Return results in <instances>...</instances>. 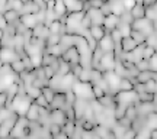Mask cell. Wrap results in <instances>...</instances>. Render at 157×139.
<instances>
[{
  "instance_id": "obj_1",
  "label": "cell",
  "mask_w": 157,
  "mask_h": 139,
  "mask_svg": "<svg viewBox=\"0 0 157 139\" xmlns=\"http://www.w3.org/2000/svg\"><path fill=\"white\" fill-rule=\"evenodd\" d=\"M32 101H34V99H31L28 94H17L12 101L10 109L13 112H16L19 116H25L28 109L32 104Z\"/></svg>"
},
{
  "instance_id": "obj_2",
  "label": "cell",
  "mask_w": 157,
  "mask_h": 139,
  "mask_svg": "<svg viewBox=\"0 0 157 139\" xmlns=\"http://www.w3.org/2000/svg\"><path fill=\"white\" fill-rule=\"evenodd\" d=\"M71 90L74 91V94L80 97V99H87V100H92L95 99V94H93V89H92V83H83V81H77L73 84Z\"/></svg>"
},
{
  "instance_id": "obj_3",
  "label": "cell",
  "mask_w": 157,
  "mask_h": 139,
  "mask_svg": "<svg viewBox=\"0 0 157 139\" xmlns=\"http://www.w3.org/2000/svg\"><path fill=\"white\" fill-rule=\"evenodd\" d=\"M115 64H117V57H115V52H105L103 57L99 61V67L98 70L101 71H113L115 68Z\"/></svg>"
},
{
  "instance_id": "obj_4",
  "label": "cell",
  "mask_w": 157,
  "mask_h": 139,
  "mask_svg": "<svg viewBox=\"0 0 157 139\" xmlns=\"http://www.w3.org/2000/svg\"><path fill=\"white\" fill-rule=\"evenodd\" d=\"M131 26H132V29H135V31H141V32H144L147 36H148V35H151L153 32H154L153 22H151V20H148L147 17L134 19V22L131 23Z\"/></svg>"
},
{
  "instance_id": "obj_5",
  "label": "cell",
  "mask_w": 157,
  "mask_h": 139,
  "mask_svg": "<svg viewBox=\"0 0 157 139\" xmlns=\"http://www.w3.org/2000/svg\"><path fill=\"white\" fill-rule=\"evenodd\" d=\"M61 58L64 60V61H67L71 64V67L73 65H76V64H78L80 62V52H78L77 46L76 45H71V46H68L67 49L64 51V54L61 55Z\"/></svg>"
},
{
  "instance_id": "obj_6",
  "label": "cell",
  "mask_w": 157,
  "mask_h": 139,
  "mask_svg": "<svg viewBox=\"0 0 157 139\" xmlns=\"http://www.w3.org/2000/svg\"><path fill=\"white\" fill-rule=\"evenodd\" d=\"M103 77L106 78V81L109 83L111 86V91H112V94L115 96L118 90H119V83H121V78L115 71H105L103 72Z\"/></svg>"
},
{
  "instance_id": "obj_7",
  "label": "cell",
  "mask_w": 157,
  "mask_h": 139,
  "mask_svg": "<svg viewBox=\"0 0 157 139\" xmlns=\"http://www.w3.org/2000/svg\"><path fill=\"white\" fill-rule=\"evenodd\" d=\"M21 57L16 52L15 46H2V64L5 62H13L19 60Z\"/></svg>"
},
{
  "instance_id": "obj_8",
  "label": "cell",
  "mask_w": 157,
  "mask_h": 139,
  "mask_svg": "<svg viewBox=\"0 0 157 139\" xmlns=\"http://www.w3.org/2000/svg\"><path fill=\"white\" fill-rule=\"evenodd\" d=\"M89 104H90V100H87V99H80V97L76 99V101H74V104H73L74 112H76V120L83 119L84 112L89 107Z\"/></svg>"
},
{
  "instance_id": "obj_9",
  "label": "cell",
  "mask_w": 157,
  "mask_h": 139,
  "mask_svg": "<svg viewBox=\"0 0 157 139\" xmlns=\"http://www.w3.org/2000/svg\"><path fill=\"white\" fill-rule=\"evenodd\" d=\"M21 22L28 29H34L39 23L38 13H26V15H22V16H21Z\"/></svg>"
},
{
  "instance_id": "obj_10",
  "label": "cell",
  "mask_w": 157,
  "mask_h": 139,
  "mask_svg": "<svg viewBox=\"0 0 157 139\" xmlns=\"http://www.w3.org/2000/svg\"><path fill=\"white\" fill-rule=\"evenodd\" d=\"M98 45H99V46H101L105 52H113V51H115V46H117L109 32H106V35H105V36H103V38L98 42Z\"/></svg>"
},
{
  "instance_id": "obj_11",
  "label": "cell",
  "mask_w": 157,
  "mask_h": 139,
  "mask_svg": "<svg viewBox=\"0 0 157 139\" xmlns=\"http://www.w3.org/2000/svg\"><path fill=\"white\" fill-rule=\"evenodd\" d=\"M119 46H121V51H122L124 54H128L131 51H134L135 48L138 46V44L134 41L132 36H124L122 41H121V44H119Z\"/></svg>"
},
{
  "instance_id": "obj_12",
  "label": "cell",
  "mask_w": 157,
  "mask_h": 139,
  "mask_svg": "<svg viewBox=\"0 0 157 139\" xmlns=\"http://www.w3.org/2000/svg\"><path fill=\"white\" fill-rule=\"evenodd\" d=\"M51 122L54 123H60V125H64L67 122V115H66V110L64 109H51Z\"/></svg>"
},
{
  "instance_id": "obj_13",
  "label": "cell",
  "mask_w": 157,
  "mask_h": 139,
  "mask_svg": "<svg viewBox=\"0 0 157 139\" xmlns=\"http://www.w3.org/2000/svg\"><path fill=\"white\" fill-rule=\"evenodd\" d=\"M76 81H77V77L73 74V71H70V72H67L66 75H63L61 77V91L70 90Z\"/></svg>"
},
{
  "instance_id": "obj_14",
  "label": "cell",
  "mask_w": 157,
  "mask_h": 139,
  "mask_svg": "<svg viewBox=\"0 0 157 139\" xmlns=\"http://www.w3.org/2000/svg\"><path fill=\"white\" fill-rule=\"evenodd\" d=\"M89 31H90V34H92V36H93V39H95L96 42H99L108 32L106 28H105L103 25H92Z\"/></svg>"
},
{
  "instance_id": "obj_15",
  "label": "cell",
  "mask_w": 157,
  "mask_h": 139,
  "mask_svg": "<svg viewBox=\"0 0 157 139\" xmlns=\"http://www.w3.org/2000/svg\"><path fill=\"white\" fill-rule=\"evenodd\" d=\"M87 13H89L90 17H92V25H103V22H105V15L102 13L101 9L90 7Z\"/></svg>"
},
{
  "instance_id": "obj_16",
  "label": "cell",
  "mask_w": 157,
  "mask_h": 139,
  "mask_svg": "<svg viewBox=\"0 0 157 139\" xmlns=\"http://www.w3.org/2000/svg\"><path fill=\"white\" fill-rule=\"evenodd\" d=\"M119 16H117V15H113V13H111V15H108V16H105V22H103V26L106 28V31L109 32V31H112V29L117 28V25L119 23Z\"/></svg>"
},
{
  "instance_id": "obj_17",
  "label": "cell",
  "mask_w": 157,
  "mask_h": 139,
  "mask_svg": "<svg viewBox=\"0 0 157 139\" xmlns=\"http://www.w3.org/2000/svg\"><path fill=\"white\" fill-rule=\"evenodd\" d=\"M3 16L7 19V22H9V25H16L19 20H21V12L15 10V9H9V10H6L5 13H3Z\"/></svg>"
},
{
  "instance_id": "obj_18",
  "label": "cell",
  "mask_w": 157,
  "mask_h": 139,
  "mask_svg": "<svg viewBox=\"0 0 157 139\" xmlns=\"http://www.w3.org/2000/svg\"><path fill=\"white\" fill-rule=\"evenodd\" d=\"M64 5L67 7V12H78L83 10V2L82 0H64Z\"/></svg>"
},
{
  "instance_id": "obj_19",
  "label": "cell",
  "mask_w": 157,
  "mask_h": 139,
  "mask_svg": "<svg viewBox=\"0 0 157 139\" xmlns=\"http://www.w3.org/2000/svg\"><path fill=\"white\" fill-rule=\"evenodd\" d=\"M25 116L28 117L31 122H36V120H39V106L36 104L35 101H32V104H31V107L28 109V112H26Z\"/></svg>"
},
{
  "instance_id": "obj_20",
  "label": "cell",
  "mask_w": 157,
  "mask_h": 139,
  "mask_svg": "<svg viewBox=\"0 0 157 139\" xmlns=\"http://www.w3.org/2000/svg\"><path fill=\"white\" fill-rule=\"evenodd\" d=\"M146 128H148L150 130L157 129V112H151L146 116Z\"/></svg>"
},
{
  "instance_id": "obj_21",
  "label": "cell",
  "mask_w": 157,
  "mask_h": 139,
  "mask_svg": "<svg viewBox=\"0 0 157 139\" xmlns=\"http://www.w3.org/2000/svg\"><path fill=\"white\" fill-rule=\"evenodd\" d=\"M131 15L134 16V19H141V17H146V7L140 3H137V5L131 9Z\"/></svg>"
},
{
  "instance_id": "obj_22",
  "label": "cell",
  "mask_w": 157,
  "mask_h": 139,
  "mask_svg": "<svg viewBox=\"0 0 157 139\" xmlns=\"http://www.w3.org/2000/svg\"><path fill=\"white\" fill-rule=\"evenodd\" d=\"M131 36L134 38V41L138 45H146L147 44V35L144 34V32H141V31H135V29H132Z\"/></svg>"
},
{
  "instance_id": "obj_23",
  "label": "cell",
  "mask_w": 157,
  "mask_h": 139,
  "mask_svg": "<svg viewBox=\"0 0 157 139\" xmlns=\"http://www.w3.org/2000/svg\"><path fill=\"white\" fill-rule=\"evenodd\" d=\"M117 29H119L122 38L124 36H131V32H132V26L128 25V23H124L122 20H119V23L117 25Z\"/></svg>"
},
{
  "instance_id": "obj_24",
  "label": "cell",
  "mask_w": 157,
  "mask_h": 139,
  "mask_svg": "<svg viewBox=\"0 0 157 139\" xmlns=\"http://www.w3.org/2000/svg\"><path fill=\"white\" fill-rule=\"evenodd\" d=\"M137 116H138L137 104H135V103H131V104L127 106V110H125V117H128L129 120H134Z\"/></svg>"
},
{
  "instance_id": "obj_25",
  "label": "cell",
  "mask_w": 157,
  "mask_h": 139,
  "mask_svg": "<svg viewBox=\"0 0 157 139\" xmlns=\"http://www.w3.org/2000/svg\"><path fill=\"white\" fill-rule=\"evenodd\" d=\"M61 44V35L60 34H50L48 38L45 39V46H51V45H58Z\"/></svg>"
},
{
  "instance_id": "obj_26",
  "label": "cell",
  "mask_w": 157,
  "mask_h": 139,
  "mask_svg": "<svg viewBox=\"0 0 157 139\" xmlns=\"http://www.w3.org/2000/svg\"><path fill=\"white\" fill-rule=\"evenodd\" d=\"M76 120H67V122L63 125V130L68 135V138H71L74 134V130H76Z\"/></svg>"
},
{
  "instance_id": "obj_27",
  "label": "cell",
  "mask_w": 157,
  "mask_h": 139,
  "mask_svg": "<svg viewBox=\"0 0 157 139\" xmlns=\"http://www.w3.org/2000/svg\"><path fill=\"white\" fill-rule=\"evenodd\" d=\"M41 91H42V94L47 97V100L50 101V104H51V101L54 100V97H56V93H57V91L52 89L51 86H45V87H42V89H41Z\"/></svg>"
},
{
  "instance_id": "obj_28",
  "label": "cell",
  "mask_w": 157,
  "mask_h": 139,
  "mask_svg": "<svg viewBox=\"0 0 157 139\" xmlns=\"http://www.w3.org/2000/svg\"><path fill=\"white\" fill-rule=\"evenodd\" d=\"M12 64V68H13V71L16 72V74H21V72H23L25 70H26V65H25V62H23L22 58H19V60H16V61L10 62Z\"/></svg>"
},
{
  "instance_id": "obj_29",
  "label": "cell",
  "mask_w": 157,
  "mask_h": 139,
  "mask_svg": "<svg viewBox=\"0 0 157 139\" xmlns=\"http://www.w3.org/2000/svg\"><path fill=\"white\" fill-rule=\"evenodd\" d=\"M119 90H124V91H127V90H134V84H132V81L129 80V77H122L121 78Z\"/></svg>"
},
{
  "instance_id": "obj_30",
  "label": "cell",
  "mask_w": 157,
  "mask_h": 139,
  "mask_svg": "<svg viewBox=\"0 0 157 139\" xmlns=\"http://www.w3.org/2000/svg\"><path fill=\"white\" fill-rule=\"evenodd\" d=\"M150 78H153V71L151 70H147V71H140L137 75V81L138 83H146Z\"/></svg>"
},
{
  "instance_id": "obj_31",
  "label": "cell",
  "mask_w": 157,
  "mask_h": 139,
  "mask_svg": "<svg viewBox=\"0 0 157 139\" xmlns=\"http://www.w3.org/2000/svg\"><path fill=\"white\" fill-rule=\"evenodd\" d=\"M157 51H156V48L154 46H151V45H144V48H143V58L144 60H150L154 54H156Z\"/></svg>"
},
{
  "instance_id": "obj_32",
  "label": "cell",
  "mask_w": 157,
  "mask_h": 139,
  "mask_svg": "<svg viewBox=\"0 0 157 139\" xmlns=\"http://www.w3.org/2000/svg\"><path fill=\"white\" fill-rule=\"evenodd\" d=\"M144 89H146V91H148V93H156L157 91L156 78H150L148 81H146V83H144Z\"/></svg>"
},
{
  "instance_id": "obj_33",
  "label": "cell",
  "mask_w": 157,
  "mask_h": 139,
  "mask_svg": "<svg viewBox=\"0 0 157 139\" xmlns=\"http://www.w3.org/2000/svg\"><path fill=\"white\" fill-rule=\"evenodd\" d=\"M26 94L31 97V99H36L39 94H42V91H41V89H38V87H35V86H29V87H26Z\"/></svg>"
},
{
  "instance_id": "obj_34",
  "label": "cell",
  "mask_w": 157,
  "mask_h": 139,
  "mask_svg": "<svg viewBox=\"0 0 157 139\" xmlns=\"http://www.w3.org/2000/svg\"><path fill=\"white\" fill-rule=\"evenodd\" d=\"M146 17L148 19V20H151V22H154L157 19V9L154 7V6H148V7H146Z\"/></svg>"
},
{
  "instance_id": "obj_35",
  "label": "cell",
  "mask_w": 157,
  "mask_h": 139,
  "mask_svg": "<svg viewBox=\"0 0 157 139\" xmlns=\"http://www.w3.org/2000/svg\"><path fill=\"white\" fill-rule=\"evenodd\" d=\"M50 132H51V135H52V138L56 139V136L60 132L63 130V125H60V123H54V122H51V125H50Z\"/></svg>"
},
{
  "instance_id": "obj_36",
  "label": "cell",
  "mask_w": 157,
  "mask_h": 139,
  "mask_svg": "<svg viewBox=\"0 0 157 139\" xmlns=\"http://www.w3.org/2000/svg\"><path fill=\"white\" fill-rule=\"evenodd\" d=\"M35 103L38 106H41V107H47V109H51V106H50V101L47 100V97H45L44 94H39L36 99H35Z\"/></svg>"
},
{
  "instance_id": "obj_37",
  "label": "cell",
  "mask_w": 157,
  "mask_h": 139,
  "mask_svg": "<svg viewBox=\"0 0 157 139\" xmlns=\"http://www.w3.org/2000/svg\"><path fill=\"white\" fill-rule=\"evenodd\" d=\"M135 67H137L138 71H147V70H150V61L143 58V60H140V61L135 64Z\"/></svg>"
},
{
  "instance_id": "obj_38",
  "label": "cell",
  "mask_w": 157,
  "mask_h": 139,
  "mask_svg": "<svg viewBox=\"0 0 157 139\" xmlns=\"http://www.w3.org/2000/svg\"><path fill=\"white\" fill-rule=\"evenodd\" d=\"M109 34H111V36H112L115 45L121 44V41H122V35H121V32H119V29H117V28L112 29V31H109Z\"/></svg>"
},
{
  "instance_id": "obj_39",
  "label": "cell",
  "mask_w": 157,
  "mask_h": 139,
  "mask_svg": "<svg viewBox=\"0 0 157 139\" xmlns=\"http://www.w3.org/2000/svg\"><path fill=\"white\" fill-rule=\"evenodd\" d=\"M119 19H121L124 23H128V25H131V23L134 22V16L131 15V12H129V10H125V12H124L122 15L119 16Z\"/></svg>"
},
{
  "instance_id": "obj_40",
  "label": "cell",
  "mask_w": 157,
  "mask_h": 139,
  "mask_svg": "<svg viewBox=\"0 0 157 139\" xmlns=\"http://www.w3.org/2000/svg\"><path fill=\"white\" fill-rule=\"evenodd\" d=\"M92 26V17H90L89 13H86L84 17L82 19V22H80V28L82 29H90Z\"/></svg>"
},
{
  "instance_id": "obj_41",
  "label": "cell",
  "mask_w": 157,
  "mask_h": 139,
  "mask_svg": "<svg viewBox=\"0 0 157 139\" xmlns=\"http://www.w3.org/2000/svg\"><path fill=\"white\" fill-rule=\"evenodd\" d=\"M138 100L140 101H153L154 100V93H148V91H143L138 94Z\"/></svg>"
},
{
  "instance_id": "obj_42",
  "label": "cell",
  "mask_w": 157,
  "mask_h": 139,
  "mask_svg": "<svg viewBox=\"0 0 157 139\" xmlns=\"http://www.w3.org/2000/svg\"><path fill=\"white\" fill-rule=\"evenodd\" d=\"M77 99V96L74 94V91L71 89L70 90H66V101H67V104H74V101Z\"/></svg>"
},
{
  "instance_id": "obj_43",
  "label": "cell",
  "mask_w": 157,
  "mask_h": 139,
  "mask_svg": "<svg viewBox=\"0 0 157 139\" xmlns=\"http://www.w3.org/2000/svg\"><path fill=\"white\" fill-rule=\"evenodd\" d=\"M92 89H93V94H95V99H101L102 96L106 94V91L102 89V87H99L98 84H92Z\"/></svg>"
},
{
  "instance_id": "obj_44",
  "label": "cell",
  "mask_w": 157,
  "mask_h": 139,
  "mask_svg": "<svg viewBox=\"0 0 157 139\" xmlns=\"http://www.w3.org/2000/svg\"><path fill=\"white\" fill-rule=\"evenodd\" d=\"M84 68H86V67H83V65L78 62V64H76V65H73V67H71V71H73V74L78 78L80 75H82V72H83Z\"/></svg>"
},
{
  "instance_id": "obj_45",
  "label": "cell",
  "mask_w": 157,
  "mask_h": 139,
  "mask_svg": "<svg viewBox=\"0 0 157 139\" xmlns=\"http://www.w3.org/2000/svg\"><path fill=\"white\" fill-rule=\"evenodd\" d=\"M42 67H44V70H45V75H47V78H48V81H50L51 78H52V77H54V75L57 74L56 70H54V68L51 67V65H42Z\"/></svg>"
},
{
  "instance_id": "obj_46",
  "label": "cell",
  "mask_w": 157,
  "mask_h": 139,
  "mask_svg": "<svg viewBox=\"0 0 157 139\" xmlns=\"http://www.w3.org/2000/svg\"><path fill=\"white\" fill-rule=\"evenodd\" d=\"M7 103H9V94H7V91H0V107L7 106Z\"/></svg>"
},
{
  "instance_id": "obj_47",
  "label": "cell",
  "mask_w": 157,
  "mask_h": 139,
  "mask_svg": "<svg viewBox=\"0 0 157 139\" xmlns=\"http://www.w3.org/2000/svg\"><path fill=\"white\" fill-rule=\"evenodd\" d=\"M102 13L105 15V16H108V15H111L112 13V7H111V5H109V2H106V3H103L101 7Z\"/></svg>"
},
{
  "instance_id": "obj_48",
  "label": "cell",
  "mask_w": 157,
  "mask_h": 139,
  "mask_svg": "<svg viewBox=\"0 0 157 139\" xmlns=\"http://www.w3.org/2000/svg\"><path fill=\"white\" fill-rule=\"evenodd\" d=\"M148 61H150V70L154 71V72H157V52L150 58V60H148Z\"/></svg>"
},
{
  "instance_id": "obj_49",
  "label": "cell",
  "mask_w": 157,
  "mask_h": 139,
  "mask_svg": "<svg viewBox=\"0 0 157 139\" xmlns=\"http://www.w3.org/2000/svg\"><path fill=\"white\" fill-rule=\"evenodd\" d=\"M122 3H124V6H125L127 10H131V9L137 5V0H122Z\"/></svg>"
},
{
  "instance_id": "obj_50",
  "label": "cell",
  "mask_w": 157,
  "mask_h": 139,
  "mask_svg": "<svg viewBox=\"0 0 157 139\" xmlns=\"http://www.w3.org/2000/svg\"><path fill=\"white\" fill-rule=\"evenodd\" d=\"M89 5H90V7H93V9H101L102 5H103V2H102V0H89Z\"/></svg>"
},
{
  "instance_id": "obj_51",
  "label": "cell",
  "mask_w": 157,
  "mask_h": 139,
  "mask_svg": "<svg viewBox=\"0 0 157 139\" xmlns=\"http://www.w3.org/2000/svg\"><path fill=\"white\" fill-rule=\"evenodd\" d=\"M0 23H2V25H0V29H2V31H6V29L9 28V22H7V19H6L3 15L0 16Z\"/></svg>"
},
{
  "instance_id": "obj_52",
  "label": "cell",
  "mask_w": 157,
  "mask_h": 139,
  "mask_svg": "<svg viewBox=\"0 0 157 139\" xmlns=\"http://www.w3.org/2000/svg\"><path fill=\"white\" fill-rule=\"evenodd\" d=\"M57 0H48L47 2V10H56Z\"/></svg>"
},
{
  "instance_id": "obj_53",
  "label": "cell",
  "mask_w": 157,
  "mask_h": 139,
  "mask_svg": "<svg viewBox=\"0 0 157 139\" xmlns=\"http://www.w3.org/2000/svg\"><path fill=\"white\" fill-rule=\"evenodd\" d=\"M151 139H157V129H153L151 130Z\"/></svg>"
},
{
  "instance_id": "obj_54",
  "label": "cell",
  "mask_w": 157,
  "mask_h": 139,
  "mask_svg": "<svg viewBox=\"0 0 157 139\" xmlns=\"http://www.w3.org/2000/svg\"><path fill=\"white\" fill-rule=\"evenodd\" d=\"M153 103H154V104H157V91L154 93V100H153Z\"/></svg>"
},
{
  "instance_id": "obj_55",
  "label": "cell",
  "mask_w": 157,
  "mask_h": 139,
  "mask_svg": "<svg viewBox=\"0 0 157 139\" xmlns=\"http://www.w3.org/2000/svg\"><path fill=\"white\" fill-rule=\"evenodd\" d=\"M154 7H156V9H157V0H156V2H154Z\"/></svg>"
},
{
  "instance_id": "obj_56",
  "label": "cell",
  "mask_w": 157,
  "mask_h": 139,
  "mask_svg": "<svg viewBox=\"0 0 157 139\" xmlns=\"http://www.w3.org/2000/svg\"><path fill=\"white\" fill-rule=\"evenodd\" d=\"M102 2H103V3H106V2H109V0H102Z\"/></svg>"
}]
</instances>
